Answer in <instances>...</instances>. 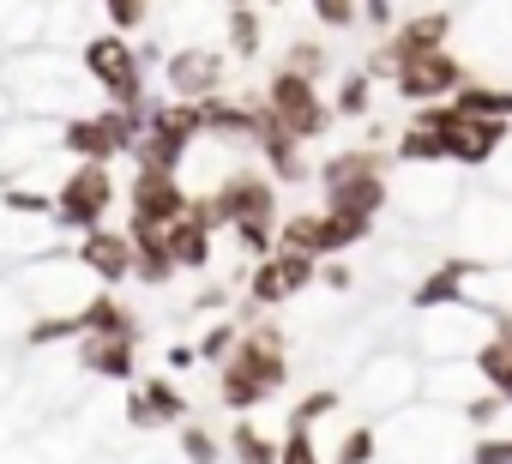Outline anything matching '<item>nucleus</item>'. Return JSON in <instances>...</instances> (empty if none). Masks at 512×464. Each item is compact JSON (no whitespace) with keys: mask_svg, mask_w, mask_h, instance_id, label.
I'll list each match as a JSON object with an SVG mask.
<instances>
[{"mask_svg":"<svg viewBox=\"0 0 512 464\" xmlns=\"http://www.w3.org/2000/svg\"><path fill=\"white\" fill-rule=\"evenodd\" d=\"M458 416H464L470 428H494V422L506 416V398H500L494 386H482L476 398H464V404H458Z\"/></svg>","mask_w":512,"mask_h":464,"instance_id":"obj_33","label":"nucleus"},{"mask_svg":"<svg viewBox=\"0 0 512 464\" xmlns=\"http://www.w3.org/2000/svg\"><path fill=\"white\" fill-rule=\"evenodd\" d=\"M314 272H320V260L314 254H296V248H272L266 260H253L247 266V278H241V320L247 314H266V308H284V302H296L302 290H314Z\"/></svg>","mask_w":512,"mask_h":464,"instance_id":"obj_6","label":"nucleus"},{"mask_svg":"<svg viewBox=\"0 0 512 464\" xmlns=\"http://www.w3.org/2000/svg\"><path fill=\"white\" fill-rule=\"evenodd\" d=\"M488 332H494V338H512V308H500V314H488Z\"/></svg>","mask_w":512,"mask_h":464,"instance_id":"obj_44","label":"nucleus"},{"mask_svg":"<svg viewBox=\"0 0 512 464\" xmlns=\"http://www.w3.org/2000/svg\"><path fill=\"white\" fill-rule=\"evenodd\" d=\"M446 37H452V13L446 7H428V13H410L398 31H386L380 43H386V55L398 61V55H416V49H446Z\"/></svg>","mask_w":512,"mask_h":464,"instance_id":"obj_15","label":"nucleus"},{"mask_svg":"<svg viewBox=\"0 0 512 464\" xmlns=\"http://www.w3.org/2000/svg\"><path fill=\"white\" fill-rule=\"evenodd\" d=\"M79 61H85V79L103 91V103L133 109L139 121H151V103H157V97H151V85H145V61H139V43H133V37L97 31V37H85Z\"/></svg>","mask_w":512,"mask_h":464,"instance_id":"obj_2","label":"nucleus"},{"mask_svg":"<svg viewBox=\"0 0 512 464\" xmlns=\"http://www.w3.org/2000/svg\"><path fill=\"white\" fill-rule=\"evenodd\" d=\"M79 368L91 380H139V344L145 338H121V332H79Z\"/></svg>","mask_w":512,"mask_h":464,"instance_id":"obj_11","label":"nucleus"},{"mask_svg":"<svg viewBox=\"0 0 512 464\" xmlns=\"http://www.w3.org/2000/svg\"><path fill=\"white\" fill-rule=\"evenodd\" d=\"M464 464H512V434H494V428H488V434L464 452Z\"/></svg>","mask_w":512,"mask_h":464,"instance_id":"obj_39","label":"nucleus"},{"mask_svg":"<svg viewBox=\"0 0 512 464\" xmlns=\"http://www.w3.org/2000/svg\"><path fill=\"white\" fill-rule=\"evenodd\" d=\"M332 115L368 121V115H374V79H368V73H344V85L332 91Z\"/></svg>","mask_w":512,"mask_h":464,"instance_id":"obj_25","label":"nucleus"},{"mask_svg":"<svg viewBox=\"0 0 512 464\" xmlns=\"http://www.w3.org/2000/svg\"><path fill=\"white\" fill-rule=\"evenodd\" d=\"M163 85H169V97H187V103H205V97H217V91H229V61L217 55V49H169L163 55Z\"/></svg>","mask_w":512,"mask_h":464,"instance_id":"obj_9","label":"nucleus"},{"mask_svg":"<svg viewBox=\"0 0 512 464\" xmlns=\"http://www.w3.org/2000/svg\"><path fill=\"white\" fill-rule=\"evenodd\" d=\"M103 25L121 31V37L145 31V25H151V0H103Z\"/></svg>","mask_w":512,"mask_h":464,"instance_id":"obj_32","label":"nucleus"},{"mask_svg":"<svg viewBox=\"0 0 512 464\" xmlns=\"http://www.w3.org/2000/svg\"><path fill=\"white\" fill-rule=\"evenodd\" d=\"M266 25H260V7H247V0H229V55L235 61H253L266 49V37H260Z\"/></svg>","mask_w":512,"mask_h":464,"instance_id":"obj_24","label":"nucleus"},{"mask_svg":"<svg viewBox=\"0 0 512 464\" xmlns=\"http://www.w3.org/2000/svg\"><path fill=\"white\" fill-rule=\"evenodd\" d=\"M320 193H326V211H350V217L380 223V211L392 205V169H362V175H344V181H332Z\"/></svg>","mask_w":512,"mask_h":464,"instance_id":"obj_13","label":"nucleus"},{"mask_svg":"<svg viewBox=\"0 0 512 464\" xmlns=\"http://www.w3.org/2000/svg\"><path fill=\"white\" fill-rule=\"evenodd\" d=\"M278 464H320L314 428H284V440H278Z\"/></svg>","mask_w":512,"mask_h":464,"instance_id":"obj_36","label":"nucleus"},{"mask_svg":"<svg viewBox=\"0 0 512 464\" xmlns=\"http://www.w3.org/2000/svg\"><path fill=\"white\" fill-rule=\"evenodd\" d=\"M284 67H296V73H326V43L320 37H290V49H284Z\"/></svg>","mask_w":512,"mask_h":464,"instance_id":"obj_35","label":"nucleus"},{"mask_svg":"<svg viewBox=\"0 0 512 464\" xmlns=\"http://www.w3.org/2000/svg\"><path fill=\"white\" fill-rule=\"evenodd\" d=\"M193 362H199V356H193V344H175V350H169V368H175V374H187Z\"/></svg>","mask_w":512,"mask_h":464,"instance_id":"obj_43","label":"nucleus"},{"mask_svg":"<svg viewBox=\"0 0 512 464\" xmlns=\"http://www.w3.org/2000/svg\"><path fill=\"white\" fill-rule=\"evenodd\" d=\"M464 266L470 260H440L416 290H410V308L434 314V308H464Z\"/></svg>","mask_w":512,"mask_h":464,"instance_id":"obj_18","label":"nucleus"},{"mask_svg":"<svg viewBox=\"0 0 512 464\" xmlns=\"http://www.w3.org/2000/svg\"><path fill=\"white\" fill-rule=\"evenodd\" d=\"M374 458H380V428H374V422L344 428V440H338V464H374Z\"/></svg>","mask_w":512,"mask_h":464,"instance_id":"obj_31","label":"nucleus"},{"mask_svg":"<svg viewBox=\"0 0 512 464\" xmlns=\"http://www.w3.org/2000/svg\"><path fill=\"white\" fill-rule=\"evenodd\" d=\"M73 314H79V332H121V338H145L139 314H133L109 284H97V296H85Z\"/></svg>","mask_w":512,"mask_h":464,"instance_id":"obj_16","label":"nucleus"},{"mask_svg":"<svg viewBox=\"0 0 512 464\" xmlns=\"http://www.w3.org/2000/svg\"><path fill=\"white\" fill-rule=\"evenodd\" d=\"M133 386H139V398H145V410H151V428H175V422L187 416V392H181L169 374H139Z\"/></svg>","mask_w":512,"mask_h":464,"instance_id":"obj_22","label":"nucleus"},{"mask_svg":"<svg viewBox=\"0 0 512 464\" xmlns=\"http://www.w3.org/2000/svg\"><path fill=\"white\" fill-rule=\"evenodd\" d=\"M272 248H296V254L326 260L332 254V242H326V211H290V217H278Z\"/></svg>","mask_w":512,"mask_h":464,"instance_id":"obj_19","label":"nucleus"},{"mask_svg":"<svg viewBox=\"0 0 512 464\" xmlns=\"http://www.w3.org/2000/svg\"><path fill=\"white\" fill-rule=\"evenodd\" d=\"M217 308H229V284L223 278H211V284L193 290V314H217Z\"/></svg>","mask_w":512,"mask_h":464,"instance_id":"obj_40","label":"nucleus"},{"mask_svg":"<svg viewBox=\"0 0 512 464\" xmlns=\"http://www.w3.org/2000/svg\"><path fill=\"white\" fill-rule=\"evenodd\" d=\"M205 199H211L217 229H235V223H278V217H284V199H278V181H272L266 163H235V169H223Z\"/></svg>","mask_w":512,"mask_h":464,"instance_id":"obj_4","label":"nucleus"},{"mask_svg":"<svg viewBox=\"0 0 512 464\" xmlns=\"http://www.w3.org/2000/svg\"><path fill=\"white\" fill-rule=\"evenodd\" d=\"M470 374L482 380V386H494L500 398H506V410H512V338H482L476 350H470Z\"/></svg>","mask_w":512,"mask_h":464,"instance_id":"obj_20","label":"nucleus"},{"mask_svg":"<svg viewBox=\"0 0 512 464\" xmlns=\"http://www.w3.org/2000/svg\"><path fill=\"white\" fill-rule=\"evenodd\" d=\"M163 242H169L175 272H211V229L205 223L175 217V223H163Z\"/></svg>","mask_w":512,"mask_h":464,"instance_id":"obj_17","label":"nucleus"},{"mask_svg":"<svg viewBox=\"0 0 512 464\" xmlns=\"http://www.w3.org/2000/svg\"><path fill=\"white\" fill-rule=\"evenodd\" d=\"M332 410H344V392H338V386H320V392L296 398V410H290V422H284V428H320Z\"/></svg>","mask_w":512,"mask_h":464,"instance_id":"obj_28","label":"nucleus"},{"mask_svg":"<svg viewBox=\"0 0 512 464\" xmlns=\"http://www.w3.org/2000/svg\"><path fill=\"white\" fill-rule=\"evenodd\" d=\"M223 452H229V464H278V440L253 422V416H235V422H229Z\"/></svg>","mask_w":512,"mask_h":464,"instance_id":"obj_21","label":"nucleus"},{"mask_svg":"<svg viewBox=\"0 0 512 464\" xmlns=\"http://www.w3.org/2000/svg\"><path fill=\"white\" fill-rule=\"evenodd\" d=\"M67 338H79V314H43V320H31V326H25V344H31V350L67 344Z\"/></svg>","mask_w":512,"mask_h":464,"instance_id":"obj_30","label":"nucleus"},{"mask_svg":"<svg viewBox=\"0 0 512 464\" xmlns=\"http://www.w3.org/2000/svg\"><path fill=\"white\" fill-rule=\"evenodd\" d=\"M139 133H145V121H139L133 109H115V103H103V109L67 115V121H61V133H55V145H61L67 157L115 163V157H127V151L139 145Z\"/></svg>","mask_w":512,"mask_h":464,"instance_id":"obj_5","label":"nucleus"},{"mask_svg":"<svg viewBox=\"0 0 512 464\" xmlns=\"http://www.w3.org/2000/svg\"><path fill=\"white\" fill-rule=\"evenodd\" d=\"M374 236V217H350V211H326V242H332V254H350V248H362Z\"/></svg>","mask_w":512,"mask_h":464,"instance_id":"obj_27","label":"nucleus"},{"mask_svg":"<svg viewBox=\"0 0 512 464\" xmlns=\"http://www.w3.org/2000/svg\"><path fill=\"white\" fill-rule=\"evenodd\" d=\"M284 386H290V332L260 320V314H247L235 350L217 362V404L247 416V410L272 404Z\"/></svg>","mask_w":512,"mask_h":464,"instance_id":"obj_1","label":"nucleus"},{"mask_svg":"<svg viewBox=\"0 0 512 464\" xmlns=\"http://www.w3.org/2000/svg\"><path fill=\"white\" fill-rule=\"evenodd\" d=\"M79 266L97 278V284H127L133 278V236L127 229H109V223H97V229H85L79 236Z\"/></svg>","mask_w":512,"mask_h":464,"instance_id":"obj_12","label":"nucleus"},{"mask_svg":"<svg viewBox=\"0 0 512 464\" xmlns=\"http://www.w3.org/2000/svg\"><path fill=\"white\" fill-rule=\"evenodd\" d=\"M272 229H278V223H235L229 236H235V248H241L247 260H266V254H272Z\"/></svg>","mask_w":512,"mask_h":464,"instance_id":"obj_37","label":"nucleus"},{"mask_svg":"<svg viewBox=\"0 0 512 464\" xmlns=\"http://www.w3.org/2000/svg\"><path fill=\"white\" fill-rule=\"evenodd\" d=\"M127 428H151V410H145V398H139L133 380H127Z\"/></svg>","mask_w":512,"mask_h":464,"instance_id":"obj_42","label":"nucleus"},{"mask_svg":"<svg viewBox=\"0 0 512 464\" xmlns=\"http://www.w3.org/2000/svg\"><path fill=\"white\" fill-rule=\"evenodd\" d=\"M109 169H115V163H91V157H79V163L61 175V187L49 193V217H55V229H67V236H85V229H97V223L109 217V205L121 199V187H115Z\"/></svg>","mask_w":512,"mask_h":464,"instance_id":"obj_3","label":"nucleus"},{"mask_svg":"<svg viewBox=\"0 0 512 464\" xmlns=\"http://www.w3.org/2000/svg\"><path fill=\"white\" fill-rule=\"evenodd\" d=\"M314 284H320V290H332V296H350V290H356V272H350V260H344V254H326V260H320V272H314Z\"/></svg>","mask_w":512,"mask_h":464,"instance_id":"obj_38","label":"nucleus"},{"mask_svg":"<svg viewBox=\"0 0 512 464\" xmlns=\"http://www.w3.org/2000/svg\"><path fill=\"white\" fill-rule=\"evenodd\" d=\"M175 440H181V458H187V464H223V440H217L205 422H187V416H181V422H175Z\"/></svg>","mask_w":512,"mask_h":464,"instance_id":"obj_26","label":"nucleus"},{"mask_svg":"<svg viewBox=\"0 0 512 464\" xmlns=\"http://www.w3.org/2000/svg\"><path fill=\"white\" fill-rule=\"evenodd\" d=\"M464 79H470V67H464L452 49H416V55H398V61H392V79H386V85H392L398 103L416 109V103H446Z\"/></svg>","mask_w":512,"mask_h":464,"instance_id":"obj_8","label":"nucleus"},{"mask_svg":"<svg viewBox=\"0 0 512 464\" xmlns=\"http://www.w3.org/2000/svg\"><path fill=\"white\" fill-rule=\"evenodd\" d=\"M187 211V187H181V169H151L139 163L133 181H127V217H145V223H175Z\"/></svg>","mask_w":512,"mask_h":464,"instance_id":"obj_10","label":"nucleus"},{"mask_svg":"<svg viewBox=\"0 0 512 464\" xmlns=\"http://www.w3.org/2000/svg\"><path fill=\"white\" fill-rule=\"evenodd\" d=\"M308 7L326 31H356L362 25V0H308Z\"/></svg>","mask_w":512,"mask_h":464,"instance_id":"obj_34","label":"nucleus"},{"mask_svg":"<svg viewBox=\"0 0 512 464\" xmlns=\"http://www.w3.org/2000/svg\"><path fill=\"white\" fill-rule=\"evenodd\" d=\"M235 338H241V314H235V320H217V326H205V332H199V344H193V356H199L205 368H217V362L235 350Z\"/></svg>","mask_w":512,"mask_h":464,"instance_id":"obj_29","label":"nucleus"},{"mask_svg":"<svg viewBox=\"0 0 512 464\" xmlns=\"http://www.w3.org/2000/svg\"><path fill=\"white\" fill-rule=\"evenodd\" d=\"M458 115H488V121H512V91L506 85H488V79H464L452 97H446Z\"/></svg>","mask_w":512,"mask_h":464,"instance_id":"obj_23","label":"nucleus"},{"mask_svg":"<svg viewBox=\"0 0 512 464\" xmlns=\"http://www.w3.org/2000/svg\"><path fill=\"white\" fill-rule=\"evenodd\" d=\"M362 25L368 31H392V0H362Z\"/></svg>","mask_w":512,"mask_h":464,"instance_id":"obj_41","label":"nucleus"},{"mask_svg":"<svg viewBox=\"0 0 512 464\" xmlns=\"http://www.w3.org/2000/svg\"><path fill=\"white\" fill-rule=\"evenodd\" d=\"M260 103L302 139V145H314V139H326L332 133V103L320 97V79L314 73H296V67H272V79H266V91H260Z\"/></svg>","mask_w":512,"mask_h":464,"instance_id":"obj_7","label":"nucleus"},{"mask_svg":"<svg viewBox=\"0 0 512 464\" xmlns=\"http://www.w3.org/2000/svg\"><path fill=\"white\" fill-rule=\"evenodd\" d=\"M127 236H133V278H139L145 290L175 284V260H169V242H163V223L127 217Z\"/></svg>","mask_w":512,"mask_h":464,"instance_id":"obj_14","label":"nucleus"}]
</instances>
